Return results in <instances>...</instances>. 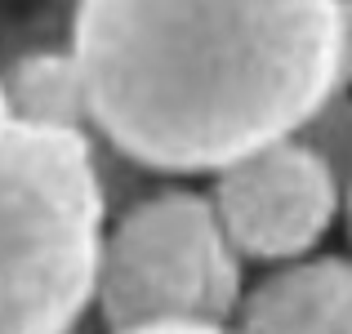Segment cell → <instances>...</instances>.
<instances>
[{
	"mask_svg": "<svg viewBox=\"0 0 352 334\" xmlns=\"http://www.w3.org/2000/svg\"><path fill=\"white\" fill-rule=\"evenodd\" d=\"M14 125V111H9V94H5V85H0V134Z\"/></svg>",
	"mask_w": 352,
	"mask_h": 334,
	"instance_id": "cell-10",
	"label": "cell"
},
{
	"mask_svg": "<svg viewBox=\"0 0 352 334\" xmlns=\"http://www.w3.org/2000/svg\"><path fill=\"white\" fill-rule=\"evenodd\" d=\"M125 334H236L232 326H143V330H125Z\"/></svg>",
	"mask_w": 352,
	"mask_h": 334,
	"instance_id": "cell-9",
	"label": "cell"
},
{
	"mask_svg": "<svg viewBox=\"0 0 352 334\" xmlns=\"http://www.w3.org/2000/svg\"><path fill=\"white\" fill-rule=\"evenodd\" d=\"M107 188L89 134H0V334H76L94 308Z\"/></svg>",
	"mask_w": 352,
	"mask_h": 334,
	"instance_id": "cell-2",
	"label": "cell"
},
{
	"mask_svg": "<svg viewBox=\"0 0 352 334\" xmlns=\"http://www.w3.org/2000/svg\"><path fill=\"white\" fill-rule=\"evenodd\" d=\"M339 85L352 89V5L339 14Z\"/></svg>",
	"mask_w": 352,
	"mask_h": 334,
	"instance_id": "cell-8",
	"label": "cell"
},
{
	"mask_svg": "<svg viewBox=\"0 0 352 334\" xmlns=\"http://www.w3.org/2000/svg\"><path fill=\"white\" fill-rule=\"evenodd\" d=\"M294 138L348 188V179H352V94L348 89H339Z\"/></svg>",
	"mask_w": 352,
	"mask_h": 334,
	"instance_id": "cell-7",
	"label": "cell"
},
{
	"mask_svg": "<svg viewBox=\"0 0 352 334\" xmlns=\"http://www.w3.org/2000/svg\"><path fill=\"white\" fill-rule=\"evenodd\" d=\"M344 214H348V232H352V179H348V188H344Z\"/></svg>",
	"mask_w": 352,
	"mask_h": 334,
	"instance_id": "cell-11",
	"label": "cell"
},
{
	"mask_svg": "<svg viewBox=\"0 0 352 334\" xmlns=\"http://www.w3.org/2000/svg\"><path fill=\"white\" fill-rule=\"evenodd\" d=\"M236 334H352V258H303L245 290Z\"/></svg>",
	"mask_w": 352,
	"mask_h": 334,
	"instance_id": "cell-5",
	"label": "cell"
},
{
	"mask_svg": "<svg viewBox=\"0 0 352 334\" xmlns=\"http://www.w3.org/2000/svg\"><path fill=\"white\" fill-rule=\"evenodd\" d=\"M335 0L76 5L89 138L152 174H223L294 138L339 94Z\"/></svg>",
	"mask_w": 352,
	"mask_h": 334,
	"instance_id": "cell-1",
	"label": "cell"
},
{
	"mask_svg": "<svg viewBox=\"0 0 352 334\" xmlns=\"http://www.w3.org/2000/svg\"><path fill=\"white\" fill-rule=\"evenodd\" d=\"M245 263L206 192L165 188L107 219L94 308L107 334L143 326H232Z\"/></svg>",
	"mask_w": 352,
	"mask_h": 334,
	"instance_id": "cell-3",
	"label": "cell"
},
{
	"mask_svg": "<svg viewBox=\"0 0 352 334\" xmlns=\"http://www.w3.org/2000/svg\"><path fill=\"white\" fill-rule=\"evenodd\" d=\"M9 94V111L18 125L63 129V134H89L85 76H80L72 49H36L18 58L0 76Z\"/></svg>",
	"mask_w": 352,
	"mask_h": 334,
	"instance_id": "cell-6",
	"label": "cell"
},
{
	"mask_svg": "<svg viewBox=\"0 0 352 334\" xmlns=\"http://www.w3.org/2000/svg\"><path fill=\"white\" fill-rule=\"evenodd\" d=\"M206 197L241 263L272 267L312 258L344 214V183L299 138L245 156L219 174Z\"/></svg>",
	"mask_w": 352,
	"mask_h": 334,
	"instance_id": "cell-4",
	"label": "cell"
}]
</instances>
